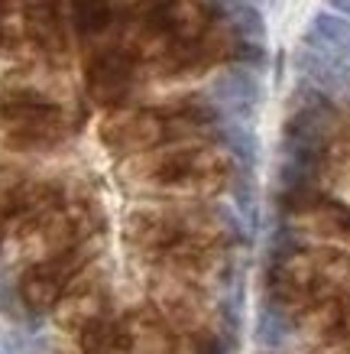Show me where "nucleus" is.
I'll return each mask as SVG.
<instances>
[{"mask_svg":"<svg viewBox=\"0 0 350 354\" xmlns=\"http://www.w3.org/2000/svg\"><path fill=\"white\" fill-rule=\"evenodd\" d=\"M231 20H233V30H237L240 39H250V43H263L266 39V20L256 3L237 7V10L231 13Z\"/></svg>","mask_w":350,"mask_h":354,"instance_id":"obj_11","label":"nucleus"},{"mask_svg":"<svg viewBox=\"0 0 350 354\" xmlns=\"http://www.w3.org/2000/svg\"><path fill=\"white\" fill-rule=\"evenodd\" d=\"M237 59H240V65L253 68V72H263L266 62H269L266 46L263 43H250V39H240V46H237Z\"/></svg>","mask_w":350,"mask_h":354,"instance_id":"obj_14","label":"nucleus"},{"mask_svg":"<svg viewBox=\"0 0 350 354\" xmlns=\"http://www.w3.org/2000/svg\"><path fill=\"white\" fill-rule=\"evenodd\" d=\"M217 133H221V143L227 147V153H231L240 166L253 169L256 162H260V140H256V133L250 130V124L221 118V130H217Z\"/></svg>","mask_w":350,"mask_h":354,"instance_id":"obj_8","label":"nucleus"},{"mask_svg":"<svg viewBox=\"0 0 350 354\" xmlns=\"http://www.w3.org/2000/svg\"><path fill=\"white\" fill-rule=\"evenodd\" d=\"M328 312H331L328 335H334V338H350V292L334 302H328Z\"/></svg>","mask_w":350,"mask_h":354,"instance_id":"obj_13","label":"nucleus"},{"mask_svg":"<svg viewBox=\"0 0 350 354\" xmlns=\"http://www.w3.org/2000/svg\"><path fill=\"white\" fill-rule=\"evenodd\" d=\"M292 332H295V319H292L289 312L279 309L276 302L266 299L263 306H260V312H256V332H253L256 344H260L263 351H279Z\"/></svg>","mask_w":350,"mask_h":354,"instance_id":"obj_7","label":"nucleus"},{"mask_svg":"<svg viewBox=\"0 0 350 354\" xmlns=\"http://www.w3.org/2000/svg\"><path fill=\"white\" fill-rule=\"evenodd\" d=\"M328 7L334 13H340V17H347L350 20V0H328Z\"/></svg>","mask_w":350,"mask_h":354,"instance_id":"obj_15","label":"nucleus"},{"mask_svg":"<svg viewBox=\"0 0 350 354\" xmlns=\"http://www.w3.org/2000/svg\"><path fill=\"white\" fill-rule=\"evenodd\" d=\"M233 198H237V208L250 227H256L260 221V198H256V179H253V169L240 166V172L233 176Z\"/></svg>","mask_w":350,"mask_h":354,"instance_id":"obj_10","label":"nucleus"},{"mask_svg":"<svg viewBox=\"0 0 350 354\" xmlns=\"http://www.w3.org/2000/svg\"><path fill=\"white\" fill-rule=\"evenodd\" d=\"M295 68L308 85L321 88L328 97H350V59L331 49L318 32H305L295 53Z\"/></svg>","mask_w":350,"mask_h":354,"instance_id":"obj_3","label":"nucleus"},{"mask_svg":"<svg viewBox=\"0 0 350 354\" xmlns=\"http://www.w3.org/2000/svg\"><path fill=\"white\" fill-rule=\"evenodd\" d=\"M263 95L266 91L263 82H260V72L246 68V65H231L211 82V97L217 104V118L250 124L256 108L263 104Z\"/></svg>","mask_w":350,"mask_h":354,"instance_id":"obj_4","label":"nucleus"},{"mask_svg":"<svg viewBox=\"0 0 350 354\" xmlns=\"http://www.w3.org/2000/svg\"><path fill=\"white\" fill-rule=\"evenodd\" d=\"M130 82V65L120 55H104L91 68V95L104 104H114L117 97H124Z\"/></svg>","mask_w":350,"mask_h":354,"instance_id":"obj_6","label":"nucleus"},{"mask_svg":"<svg viewBox=\"0 0 350 354\" xmlns=\"http://www.w3.org/2000/svg\"><path fill=\"white\" fill-rule=\"evenodd\" d=\"M97 247H91L88 241H78V244L65 247L62 254L55 257H46L39 263H30L23 270L20 283H17V299L32 319L39 315H49L55 309L59 296L65 292V286L78 277V270H85L91 260H95Z\"/></svg>","mask_w":350,"mask_h":354,"instance_id":"obj_1","label":"nucleus"},{"mask_svg":"<svg viewBox=\"0 0 350 354\" xmlns=\"http://www.w3.org/2000/svg\"><path fill=\"white\" fill-rule=\"evenodd\" d=\"M110 312V290H107V277L97 267L88 263L78 270V277L65 286V292L55 302V325L62 332H81L88 322H95L101 315Z\"/></svg>","mask_w":350,"mask_h":354,"instance_id":"obj_2","label":"nucleus"},{"mask_svg":"<svg viewBox=\"0 0 350 354\" xmlns=\"http://www.w3.org/2000/svg\"><path fill=\"white\" fill-rule=\"evenodd\" d=\"M124 335H127V325L117 315H101L95 322H88L81 332H78V351L81 354H120L124 351Z\"/></svg>","mask_w":350,"mask_h":354,"instance_id":"obj_5","label":"nucleus"},{"mask_svg":"<svg viewBox=\"0 0 350 354\" xmlns=\"http://www.w3.org/2000/svg\"><path fill=\"white\" fill-rule=\"evenodd\" d=\"M260 354H276V351H260Z\"/></svg>","mask_w":350,"mask_h":354,"instance_id":"obj_16","label":"nucleus"},{"mask_svg":"<svg viewBox=\"0 0 350 354\" xmlns=\"http://www.w3.org/2000/svg\"><path fill=\"white\" fill-rule=\"evenodd\" d=\"M311 32H318L331 49H338L344 59H350V20L347 17H340L334 10L331 13L321 10L311 17Z\"/></svg>","mask_w":350,"mask_h":354,"instance_id":"obj_9","label":"nucleus"},{"mask_svg":"<svg viewBox=\"0 0 350 354\" xmlns=\"http://www.w3.org/2000/svg\"><path fill=\"white\" fill-rule=\"evenodd\" d=\"M75 23L81 32H97L107 23L104 0H75Z\"/></svg>","mask_w":350,"mask_h":354,"instance_id":"obj_12","label":"nucleus"}]
</instances>
